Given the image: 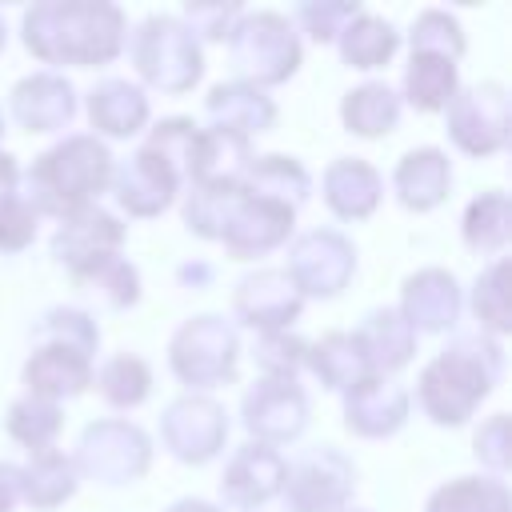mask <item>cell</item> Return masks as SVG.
<instances>
[{"mask_svg":"<svg viewBox=\"0 0 512 512\" xmlns=\"http://www.w3.org/2000/svg\"><path fill=\"white\" fill-rule=\"evenodd\" d=\"M408 44H412V52H432V56H444V60H460V56H464L460 20L448 16V12H440V8H424V12L412 20Z\"/></svg>","mask_w":512,"mask_h":512,"instance_id":"obj_42","label":"cell"},{"mask_svg":"<svg viewBox=\"0 0 512 512\" xmlns=\"http://www.w3.org/2000/svg\"><path fill=\"white\" fill-rule=\"evenodd\" d=\"M160 440L180 464H208L228 440V416L212 396H180L160 416Z\"/></svg>","mask_w":512,"mask_h":512,"instance_id":"obj_11","label":"cell"},{"mask_svg":"<svg viewBox=\"0 0 512 512\" xmlns=\"http://www.w3.org/2000/svg\"><path fill=\"white\" fill-rule=\"evenodd\" d=\"M504 376V348L496 336L488 332H468L456 336L448 348H440L416 384V400L420 408L436 420V424H464L480 400L500 384Z\"/></svg>","mask_w":512,"mask_h":512,"instance_id":"obj_2","label":"cell"},{"mask_svg":"<svg viewBox=\"0 0 512 512\" xmlns=\"http://www.w3.org/2000/svg\"><path fill=\"white\" fill-rule=\"evenodd\" d=\"M132 64L144 84H152L168 96L188 92L204 72L200 44L176 16H148L132 32Z\"/></svg>","mask_w":512,"mask_h":512,"instance_id":"obj_5","label":"cell"},{"mask_svg":"<svg viewBox=\"0 0 512 512\" xmlns=\"http://www.w3.org/2000/svg\"><path fill=\"white\" fill-rule=\"evenodd\" d=\"M68 276L84 296L100 300L104 308H132L140 300V272L120 252L104 256V260H92V264H84V268H76Z\"/></svg>","mask_w":512,"mask_h":512,"instance_id":"obj_32","label":"cell"},{"mask_svg":"<svg viewBox=\"0 0 512 512\" xmlns=\"http://www.w3.org/2000/svg\"><path fill=\"white\" fill-rule=\"evenodd\" d=\"M504 276H508V260L496 256L472 284V312L480 320V332L488 336H504L512 328L508 320V288H504Z\"/></svg>","mask_w":512,"mask_h":512,"instance_id":"obj_40","label":"cell"},{"mask_svg":"<svg viewBox=\"0 0 512 512\" xmlns=\"http://www.w3.org/2000/svg\"><path fill=\"white\" fill-rule=\"evenodd\" d=\"M356 468L344 452L332 444L300 452L292 464H284V508L288 512H344L352 500Z\"/></svg>","mask_w":512,"mask_h":512,"instance_id":"obj_8","label":"cell"},{"mask_svg":"<svg viewBox=\"0 0 512 512\" xmlns=\"http://www.w3.org/2000/svg\"><path fill=\"white\" fill-rule=\"evenodd\" d=\"M304 368H312V376L332 388V392H348L356 388L364 376H372L368 360H364V348L356 344L352 332H328L320 336L316 344H308L304 352Z\"/></svg>","mask_w":512,"mask_h":512,"instance_id":"obj_29","label":"cell"},{"mask_svg":"<svg viewBox=\"0 0 512 512\" xmlns=\"http://www.w3.org/2000/svg\"><path fill=\"white\" fill-rule=\"evenodd\" d=\"M304 352L308 344L292 332H256V344H252L256 368L272 380H296V372L304 368Z\"/></svg>","mask_w":512,"mask_h":512,"instance_id":"obj_43","label":"cell"},{"mask_svg":"<svg viewBox=\"0 0 512 512\" xmlns=\"http://www.w3.org/2000/svg\"><path fill=\"white\" fill-rule=\"evenodd\" d=\"M472 452H476L480 464H488L496 476H504V468H508V416H504V412L488 416V420L476 428Z\"/></svg>","mask_w":512,"mask_h":512,"instance_id":"obj_48","label":"cell"},{"mask_svg":"<svg viewBox=\"0 0 512 512\" xmlns=\"http://www.w3.org/2000/svg\"><path fill=\"white\" fill-rule=\"evenodd\" d=\"M448 184H452V164H448V156L440 148H412V152L400 156V164L392 172L396 200L408 212L436 208L448 196Z\"/></svg>","mask_w":512,"mask_h":512,"instance_id":"obj_24","label":"cell"},{"mask_svg":"<svg viewBox=\"0 0 512 512\" xmlns=\"http://www.w3.org/2000/svg\"><path fill=\"white\" fill-rule=\"evenodd\" d=\"M24 48L44 64L100 68L124 48L128 24L116 4L104 0H40L24 12Z\"/></svg>","mask_w":512,"mask_h":512,"instance_id":"obj_1","label":"cell"},{"mask_svg":"<svg viewBox=\"0 0 512 512\" xmlns=\"http://www.w3.org/2000/svg\"><path fill=\"white\" fill-rule=\"evenodd\" d=\"M76 476H88L96 484H132L148 472L152 464V440L140 424L132 420H96L80 432V444H76Z\"/></svg>","mask_w":512,"mask_h":512,"instance_id":"obj_6","label":"cell"},{"mask_svg":"<svg viewBox=\"0 0 512 512\" xmlns=\"http://www.w3.org/2000/svg\"><path fill=\"white\" fill-rule=\"evenodd\" d=\"M452 96H456V60L412 52L404 68V100L416 112H444Z\"/></svg>","mask_w":512,"mask_h":512,"instance_id":"obj_34","label":"cell"},{"mask_svg":"<svg viewBox=\"0 0 512 512\" xmlns=\"http://www.w3.org/2000/svg\"><path fill=\"white\" fill-rule=\"evenodd\" d=\"M180 184V172L148 144H140L124 164H112V196L128 216H160L176 200Z\"/></svg>","mask_w":512,"mask_h":512,"instance_id":"obj_13","label":"cell"},{"mask_svg":"<svg viewBox=\"0 0 512 512\" xmlns=\"http://www.w3.org/2000/svg\"><path fill=\"white\" fill-rule=\"evenodd\" d=\"M36 340L40 344H64V348H76V352L92 356L96 344H100V328L80 308H48L36 324Z\"/></svg>","mask_w":512,"mask_h":512,"instance_id":"obj_41","label":"cell"},{"mask_svg":"<svg viewBox=\"0 0 512 512\" xmlns=\"http://www.w3.org/2000/svg\"><path fill=\"white\" fill-rule=\"evenodd\" d=\"M336 44H340V60L348 64V68H384L392 56H396V48H400V32L384 20V16H372V12H356L348 24H344V32L336 36Z\"/></svg>","mask_w":512,"mask_h":512,"instance_id":"obj_30","label":"cell"},{"mask_svg":"<svg viewBox=\"0 0 512 512\" xmlns=\"http://www.w3.org/2000/svg\"><path fill=\"white\" fill-rule=\"evenodd\" d=\"M284 488V456L268 444H240L232 452V460L224 464V476H220V496L228 508H260L268 504L272 496H280Z\"/></svg>","mask_w":512,"mask_h":512,"instance_id":"obj_16","label":"cell"},{"mask_svg":"<svg viewBox=\"0 0 512 512\" xmlns=\"http://www.w3.org/2000/svg\"><path fill=\"white\" fill-rule=\"evenodd\" d=\"M424 512H512V496L500 476H460L440 484Z\"/></svg>","mask_w":512,"mask_h":512,"instance_id":"obj_36","label":"cell"},{"mask_svg":"<svg viewBox=\"0 0 512 512\" xmlns=\"http://www.w3.org/2000/svg\"><path fill=\"white\" fill-rule=\"evenodd\" d=\"M60 404L52 400H40V396H20L12 408H8V436L16 444H24L28 452H44V448H56V436H60Z\"/></svg>","mask_w":512,"mask_h":512,"instance_id":"obj_39","label":"cell"},{"mask_svg":"<svg viewBox=\"0 0 512 512\" xmlns=\"http://www.w3.org/2000/svg\"><path fill=\"white\" fill-rule=\"evenodd\" d=\"M248 164H252V140L220 128H200L188 164V184H240Z\"/></svg>","mask_w":512,"mask_h":512,"instance_id":"obj_26","label":"cell"},{"mask_svg":"<svg viewBox=\"0 0 512 512\" xmlns=\"http://www.w3.org/2000/svg\"><path fill=\"white\" fill-rule=\"evenodd\" d=\"M36 208L12 188L0 196V252H24L36 240Z\"/></svg>","mask_w":512,"mask_h":512,"instance_id":"obj_46","label":"cell"},{"mask_svg":"<svg viewBox=\"0 0 512 512\" xmlns=\"http://www.w3.org/2000/svg\"><path fill=\"white\" fill-rule=\"evenodd\" d=\"M24 500V472L12 460H0V512H12Z\"/></svg>","mask_w":512,"mask_h":512,"instance_id":"obj_49","label":"cell"},{"mask_svg":"<svg viewBox=\"0 0 512 512\" xmlns=\"http://www.w3.org/2000/svg\"><path fill=\"white\" fill-rule=\"evenodd\" d=\"M96 388L112 408H136L152 392V368L132 352H116L96 372Z\"/></svg>","mask_w":512,"mask_h":512,"instance_id":"obj_38","label":"cell"},{"mask_svg":"<svg viewBox=\"0 0 512 512\" xmlns=\"http://www.w3.org/2000/svg\"><path fill=\"white\" fill-rule=\"evenodd\" d=\"M448 136L460 152L468 156H492L508 144L512 132V108H508V92L496 80L484 84H468L456 88V96L448 100Z\"/></svg>","mask_w":512,"mask_h":512,"instance_id":"obj_9","label":"cell"},{"mask_svg":"<svg viewBox=\"0 0 512 512\" xmlns=\"http://www.w3.org/2000/svg\"><path fill=\"white\" fill-rule=\"evenodd\" d=\"M228 56L244 84H284L300 68V40L280 12H240L228 32Z\"/></svg>","mask_w":512,"mask_h":512,"instance_id":"obj_4","label":"cell"},{"mask_svg":"<svg viewBox=\"0 0 512 512\" xmlns=\"http://www.w3.org/2000/svg\"><path fill=\"white\" fill-rule=\"evenodd\" d=\"M16 180H20L16 160H12L8 152H0V196H4V192H12V188H16Z\"/></svg>","mask_w":512,"mask_h":512,"instance_id":"obj_50","label":"cell"},{"mask_svg":"<svg viewBox=\"0 0 512 512\" xmlns=\"http://www.w3.org/2000/svg\"><path fill=\"white\" fill-rule=\"evenodd\" d=\"M240 20V4H184V28L204 40H228L232 24Z\"/></svg>","mask_w":512,"mask_h":512,"instance_id":"obj_47","label":"cell"},{"mask_svg":"<svg viewBox=\"0 0 512 512\" xmlns=\"http://www.w3.org/2000/svg\"><path fill=\"white\" fill-rule=\"evenodd\" d=\"M292 284L300 288V296H340L344 284L356 272V248L352 240H344L336 228H312L304 236L292 240L288 248V268Z\"/></svg>","mask_w":512,"mask_h":512,"instance_id":"obj_10","label":"cell"},{"mask_svg":"<svg viewBox=\"0 0 512 512\" xmlns=\"http://www.w3.org/2000/svg\"><path fill=\"white\" fill-rule=\"evenodd\" d=\"M24 384H28V396H40L52 404L80 396L92 384V356L64 344H36V352L24 364Z\"/></svg>","mask_w":512,"mask_h":512,"instance_id":"obj_21","label":"cell"},{"mask_svg":"<svg viewBox=\"0 0 512 512\" xmlns=\"http://www.w3.org/2000/svg\"><path fill=\"white\" fill-rule=\"evenodd\" d=\"M204 112L212 120V128L220 132H236L244 140L268 132L276 124V104L272 96H264V88H252L244 80H228V84H216L204 100Z\"/></svg>","mask_w":512,"mask_h":512,"instance_id":"obj_22","label":"cell"},{"mask_svg":"<svg viewBox=\"0 0 512 512\" xmlns=\"http://www.w3.org/2000/svg\"><path fill=\"white\" fill-rule=\"evenodd\" d=\"M412 332H448L460 320V284L444 268H420L404 280V296L396 308Z\"/></svg>","mask_w":512,"mask_h":512,"instance_id":"obj_19","label":"cell"},{"mask_svg":"<svg viewBox=\"0 0 512 512\" xmlns=\"http://www.w3.org/2000/svg\"><path fill=\"white\" fill-rule=\"evenodd\" d=\"M320 188H324V204L340 216V220H364L376 212L380 204V192H384V180L380 172L360 160V156H340L324 168L320 176Z\"/></svg>","mask_w":512,"mask_h":512,"instance_id":"obj_23","label":"cell"},{"mask_svg":"<svg viewBox=\"0 0 512 512\" xmlns=\"http://www.w3.org/2000/svg\"><path fill=\"white\" fill-rule=\"evenodd\" d=\"M344 512H368V508H344Z\"/></svg>","mask_w":512,"mask_h":512,"instance_id":"obj_54","label":"cell"},{"mask_svg":"<svg viewBox=\"0 0 512 512\" xmlns=\"http://www.w3.org/2000/svg\"><path fill=\"white\" fill-rule=\"evenodd\" d=\"M508 236H512L508 196L500 188H488V192L472 196L468 208H464V240H468V248L488 252V256H500L508 248Z\"/></svg>","mask_w":512,"mask_h":512,"instance_id":"obj_35","label":"cell"},{"mask_svg":"<svg viewBox=\"0 0 512 512\" xmlns=\"http://www.w3.org/2000/svg\"><path fill=\"white\" fill-rule=\"evenodd\" d=\"M232 308L252 332H288V324L304 308V296L284 268H260L236 284Z\"/></svg>","mask_w":512,"mask_h":512,"instance_id":"obj_14","label":"cell"},{"mask_svg":"<svg viewBox=\"0 0 512 512\" xmlns=\"http://www.w3.org/2000/svg\"><path fill=\"white\" fill-rule=\"evenodd\" d=\"M208 276H212V268H204V264H196V268L184 264V268H180V280H192V284H196V280H208Z\"/></svg>","mask_w":512,"mask_h":512,"instance_id":"obj_52","label":"cell"},{"mask_svg":"<svg viewBox=\"0 0 512 512\" xmlns=\"http://www.w3.org/2000/svg\"><path fill=\"white\" fill-rule=\"evenodd\" d=\"M124 244V224L104 212L100 204H88V208H76L72 216L60 220L56 236H52V256L76 272L92 260H104V256H116Z\"/></svg>","mask_w":512,"mask_h":512,"instance_id":"obj_17","label":"cell"},{"mask_svg":"<svg viewBox=\"0 0 512 512\" xmlns=\"http://www.w3.org/2000/svg\"><path fill=\"white\" fill-rule=\"evenodd\" d=\"M356 12H360L356 0H304L292 16H296V24H300L316 44H328V40H336V36L344 32V24H348Z\"/></svg>","mask_w":512,"mask_h":512,"instance_id":"obj_45","label":"cell"},{"mask_svg":"<svg viewBox=\"0 0 512 512\" xmlns=\"http://www.w3.org/2000/svg\"><path fill=\"white\" fill-rule=\"evenodd\" d=\"M240 188L248 196H264V200H276V204L296 212L312 196V176H308V168L296 156L268 152V156H252Z\"/></svg>","mask_w":512,"mask_h":512,"instance_id":"obj_28","label":"cell"},{"mask_svg":"<svg viewBox=\"0 0 512 512\" xmlns=\"http://www.w3.org/2000/svg\"><path fill=\"white\" fill-rule=\"evenodd\" d=\"M244 188L240 184H188L184 192V224L188 232L204 236V240H220L236 204H240Z\"/></svg>","mask_w":512,"mask_h":512,"instance_id":"obj_37","label":"cell"},{"mask_svg":"<svg viewBox=\"0 0 512 512\" xmlns=\"http://www.w3.org/2000/svg\"><path fill=\"white\" fill-rule=\"evenodd\" d=\"M172 372L188 388H216L236 380V360H240V340L236 328L224 316H192L176 328L168 344Z\"/></svg>","mask_w":512,"mask_h":512,"instance_id":"obj_7","label":"cell"},{"mask_svg":"<svg viewBox=\"0 0 512 512\" xmlns=\"http://www.w3.org/2000/svg\"><path fill=\"white\" fill-rule=\"evenodd\" d=\"M340 120H344V128H348L352 136H368V140L388 136V132L400 124V96H396L388 84L368 80V84L344 92V100H340Z\"/></svg>","mask_w":512,"mask_h":512,"instance_id":"obj_31","label":"cell"},{"mask_svg":"<svg viewBox=\"0 0 512 512\" xmlns=\"http://www.w3.org/2000/svg\"><path fill=\"white\" fill-rule=\"evenodd\" d=\"M240 416H244V428L252 432L256 444H288L304 432L308 424V396L296 380H272V376H260L248 392H244V404H240Z\"/></svg>","mask_w":512,"mask_h":512,"instance_id":"obj_12","label":"cell"},{"mask_svg":"<svg viewBox=\"0 0 512 512\" xmlns=\"http://www.w3.org/2000/svg\"><path fill=\"white\" fill-rule=\"evenodd\" d=\"M296 228V212L276 204V200H264V196H240L220 244L232 260H252V256H264L272 248H280Z\"/></svg>","mask_w":512,"mask_h":512,"instance_id":"obj_15","label":"cell"},{"mask_svg":"<svg viewBox=\"0 0 512 512\" xmlns=\"http://www.w3.org/2000/svg\"><path fill=\"white\" fill-rule=\"evenodd\" d=\"M4 40H8V32H4V20H0V48H4Z\"/></svg>","mask_w":512,"mask_h":512,"instance_id":"obj_53","label":"cell"},{"mask_svg":"<svg viewBox=\"0 0 512 512\" xmlns=\"http://www.w3.org/2000/svg\"><path fill=\"white\" fill-rule=\"evenodd\" d=\"M352 336L364 348V360H368V368L376 376L400 372L416 352V332L396 308H372Z\"/></svg>","mask_w":512,"mask_h":512,"instance_id":"obj_25","label":"cell"},{"mask_svg":"<svg viewBox=\"0 0 512 512\" xmlns=\"http://www.w3.org/2000/svg\"><path fill=\"white\" fill-rule=\"evenodd\" d=\"M76 116V88L56 72H32L12 88V120L28 132H60Z\"/></svg>","mask_w":512,"mask_h":512,"instance_id":"obj_20","label":"cell"},{"mask_svg":"<svg viewBox=\"0 0 512 512\" xmlns=\"http://www.w3.org/2000/svg\"><path fill=\"white\" fill-rule=\"evenodd\" d=\"M112 184V152L96 136H64L24 172V200L36 216H72Z\"/></svg>","mask_w":512,"mask_h":512,"instance_id":"obj_3","label":"cell"},{"mask_svg":"<svg viewBox=\"0 0 512 512\" xmlns=\"http://www.w3.org/2000/svg\"><path fill=\"white\" fill-rule=\"evenodd\" d=\"M88 120L104 136H136L148 124V96L132 80L108 76L88 92Z\"/></svg>","mask_w":512,"mask_h":512,"instance_id":"obj_27","label":"cell"},{"mask_svg":"<svg viewBox=\"0 0 512 512\" xmlns=\"http://www.w3.org/2000/svg\"><path fill=\"white\" fill-rule=\"evenodd\" d=\"M408 392L392 380V376H364L356 388L344 392V428L356 432V436H368V440H380V436H392L404 428L408 420Z\"/></svg>","mask_w":512,"mask_h":512,"instance_id":"obj_18","label":"cell"},{"mask_svg":"<svg viewBox=\"0 0 512 512\" xmlns=\"http://www.w3.org/2000/svg\"><path fill=\"white\" fill-rule=\"evenodd\" d=\"M20 472H24V500H28L32 508H40V512L64 504V500L76 492V484H80L72 456H64L60 448L32 452V460H28Z\"/></svg>","mask_w":512,"mask_h":512,"instance_id":"obj_33","label":"cell"},{"mask_svg":"<svg viewBox=\"0 0 512 512\" xmlns=\"http://www.w3.org/2000/svg\"><path fill=\"white\" fill-rule=\"evenodd\" d=\"M196 124L192 120H184V116H168V120H160L152 132H148V148L152 152H160L176 172H180V180L188 184V164H192V148H196Z\"/></svg>","mask_w":512,"mask_h":512,"instance_id":"obj_44","label":"cell"},{"mask_svg":"<svg viewBox=\"0 0 512 512\" xmlns=\"http://www.w3.org/2000/svg\"><path fill=\"white\" fill-rule=\"evenodd\" d=\"M168 512H216L212 504H204V500H176Z\"/></svg>","mask_w":512,"mask_h":512,"instance_id":"obj_51","label":"cell"}]
</instances>
